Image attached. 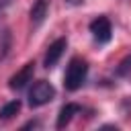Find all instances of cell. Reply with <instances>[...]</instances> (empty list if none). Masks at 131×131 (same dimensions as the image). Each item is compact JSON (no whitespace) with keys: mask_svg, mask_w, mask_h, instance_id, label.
Instances as JSON below:
<instances>
[{"mask_svg":"<svg viewBox=\"0 0 131 131\" xmlns=\"http://www.w3.org/2000/svg\"><path fill=\"white\" fill-rule=\"evenodd\" d=\"M86 76H88V63H86L82 57H74V59L70 61L68 70H66V76H63V86H66V90H70V92L78 90V88L84 84Z\"/></svg>","mask_w":131,"mask_h":131,"instance_id":"cell-1","label":"cell"},{"mask_svg":"<svg viewBox=\"0 0 131 131\" xmlns=\"http://www.w3.org/2000/svg\"><path fill=\"white\" fill-rule=\"evenodd\" d=\"M53 98H55V88H53V84L47 82V80H39V82H35L33 88L29 90V104H31L33 108L43 106V104L51 102Z\"/></svg>","mask_w":131,"mask_h":131,"instance_id":"cell-2","label":"cell"},{"mask_svg":"<svg viewBox=\"0 0 131 131\" xmlns=\"http://www.w3.org/2000/svg\"><path fill=\"white\" fill-rule=\"evenodd\" d=\"M90 33H92V37H94L98 43H108L111 37H113L111 20H108L106 16H96V18L90 23Z\"/></svg>","mask_w":131,"mask_h":131,"instance_id":"cell-3","label":"cell"},{"mask_svg":"<svg viewBox=\"0 0 131 131\" xmlns=\"http://www.w3.org/2000/svg\"><path fill=\"white\" fill-rule=\"evenodd\" d=\"M33 72H35V61H27L14 76H10L8 86H10L12 90H20V88H25V86L33 80Z\"/></svg>","mask_w":131,"mask_h":131,"instance_id":"cell-4","label":"cell"},{"mask_svg":"<svg viewBox=\"0 0 131 131\" xmlns=\"http://www.w3.org/2000/svg\"><path fill=\"white\" fill-rule=\"evenodd\" d=\"M66 47H68V39H66V37L55 39V41L47 47V53H45V59H43V63H45V68H47V70H49V68H53V66L59 61V57L63 55Z\"/></svg>","mask_w":131,"mask_h":131,"instance_id":"cell-5","label":"cell"},{"mask_svg":"<svg viewBox=\"0 0 131 131\" xmlns=\"http://www.w3.org/2000/svg\"><path fill=\"white\" fill-rule=\"evenodd\" d=\"M49 4H51V0H35V2H33L31 12H29L33 29H37V27L45 20V16H47V12H49Z\"/></svg>","mask_w":131,"mask_h":131,"instance_id":"cell-6","label":"cell"},{"mask_svg":"<svg viewBox=\"0 0 131 131\" xmlns=\"http://www.w3.org/2000/svg\"><path fill=\"white\" fill-rule=\"evenodd\" d=\"M78 113H80V104H76V102H68V104H63V106L59 108L55 127H57V129H63V127L74 119V115H78Z\"/></svg>","mask_w":131,"mask_h":131,"instance_id":"cell-7","label":"cell"},{"mask_svg":"<svg viewBox=\"0 0 131 131\" xmlns=\"http://www.w3.org/2000/svg\"><path fill=\"white\" fill-rule=\"evenodd\" d=\"M18 111H20V100H10V102H6V104L0 108V121L12 119Z\"/></svg>","mask_w":131,"mask_h":131,"instance_id":"cell-8","label":"cell"},{"mask_svg":"<svg viewBox=\"0 0 131 131\" xmlns=\"http://www.w3.org/2000/svg\"><path fill=\"white\" fill-rule=\"evenodd\" d=\"M129 68H131V55H127V57H125V59L121 61V68L117 70V74L121 76V74H125V72H127Z\"/></svg>","mask_w":131,"mask_h":131,"instance_id":"cell-9","label":"cell"},{"mask_svg":"<svg viewBox=\"0 0 131 131\" xmlns=\"http://www.w3.org/2000/svg\"><path fill=\"white\" fill-rule=\"evenodd\" d=\"M68 2H70V4H82L84 0H68Z\"/></svg>","mask_w":131,"mask_h":131,"instance_id":"cell-10","label":"cell"}]
</instances>
